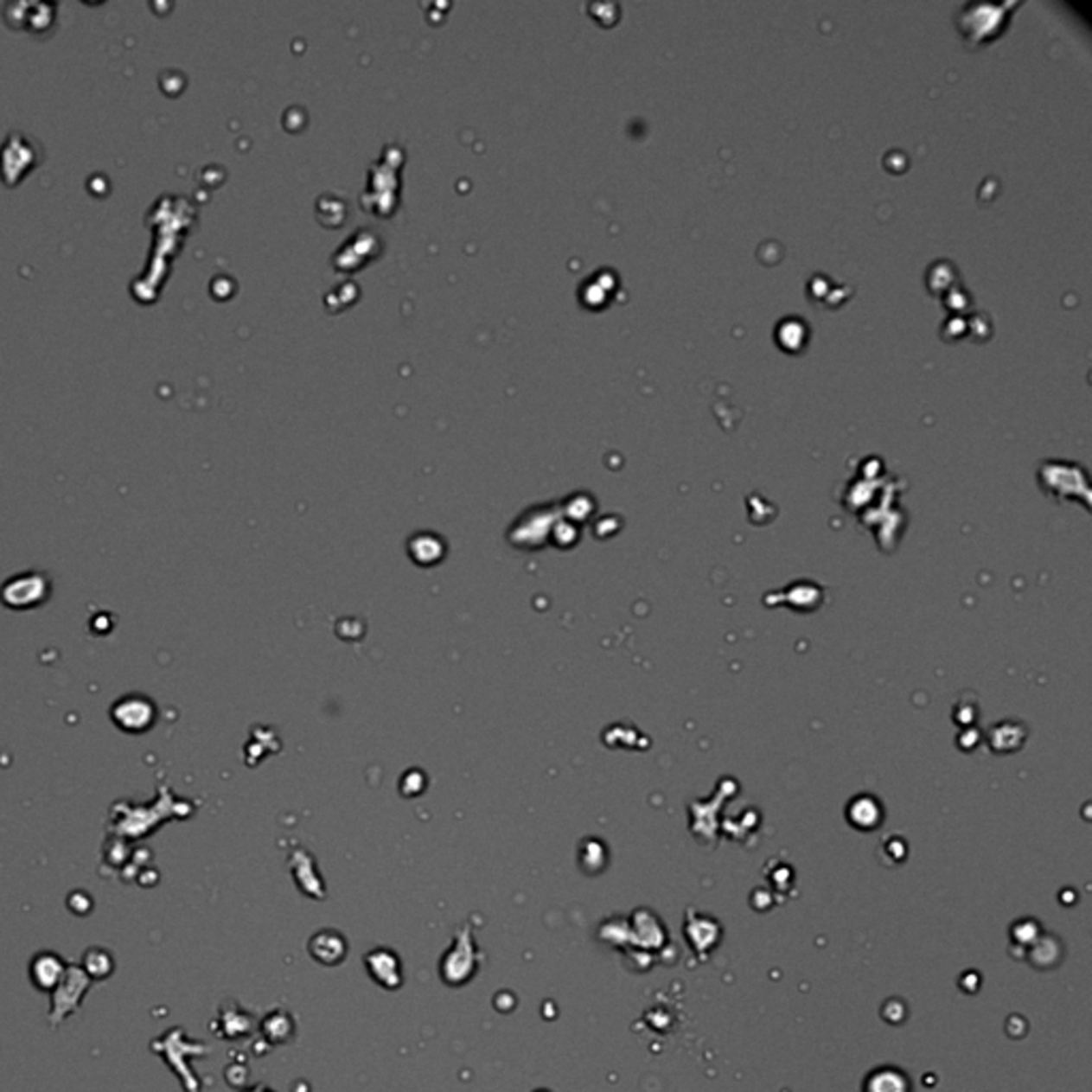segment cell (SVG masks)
Instances as JSON below:
<instances>
[{"instance_id":"obj_3","label":"cell","mask_w":1092,"mask_h":1092,"mask_svg":"<svg viewBox=\"0 0 1092 1092\" xmlns=\"http://www.w3.org/2000/svg\"><path fill=\"white\" fill-rule=\"evenodd\" d=\"M310 952H312V956L316 958V961H321L322 964H337L344 961L346 941H344V936L337 935V932L322 930L312 939V943H310Z\"/></svg>"},{"instance_id":"obj_4","label":"cell","mask_w":1092,"mask_h":1092,"mask_svg":"<svg viewBox=\"0 0 1092 1092\" xmlns=\"http://www.w3.org/2000/svg\"><path fill=\"white\" fill-rule=\"evenodd\" d=\"M865 1092H909V1082L897 1069H879L868 1076Z\"/></svg>"},{"instance_id":"obj_5","label":"cell","mask_w":1092,"mask_h":1092,"mask_svg":"<svg viewBox=\"0 0 1092 1092\" xmlns=\"http://www.w3.org/2000/svg\"><path fill=\"white\" fill-rule=\"evenodd\" d=\"M468 952H469V948H461V956H468ZM459 962H461V958L455 964H450V968L442 971V975L446 977V975H449V973H452V975H455V971H457V967H459ZM465 962H468V964H465V968H463V977H465V980H468V977L472 975V971H474V958H468V961H465ZM450 981H449V984H450Z\"/></svg>"},{"instance_id":"obj_6","label":"cell","mask_w":1092,"mask_h":1092,"mask_svg":"<svg viewBox=\"0 0 1092 1092\" xmlns=\"http://www.w3.org/2000/svg\"><path fill=\"white\" fill-rule=\"evenodd\" d=\"M244 1092H271V1090H267V1089H263V1086H259V1089H250V1090H244Z\"/></svg>"},{"instance_id":"obj_1","label":"cell","mask_w":1092,"mask_h":1092,"mask_svg":"<svg viewBox=\"0 0 1092 1092\" xmlns=\"http://www.w3.org/2000/svg\"><path fill=\"white\" fill-rule=\"evenodd\" d=\"M33 984L43 993H54L65 977V962L56 954H39L30 964Z\"/></svg>"},{"instance_id":"obj_2","label":"cell","mask_w":1092,"mask_h":1092,"mask_svg":"<svg viewBox=\"0 0 1092 1092\" xmlns=\"http://www.w3.org/2000/svg\"><path fill=\"white\" fill-rule=\"evenodd\" d=\"M365 964H367L369 973H372V977L380 986H385V988L399 986L401 967L393 952H388V949H376V952H372L365 958Z\"/></svg>"}]
</instances>
